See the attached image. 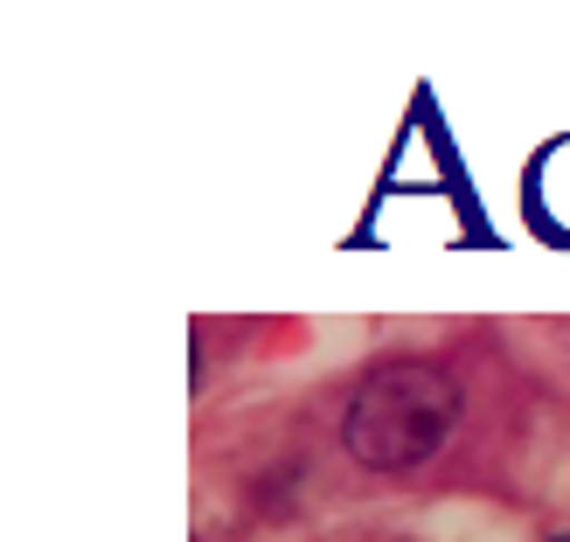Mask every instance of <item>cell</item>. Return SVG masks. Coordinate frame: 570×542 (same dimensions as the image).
I'll return each instance as SVG.
<instances>
[{"label":"cell","instance_id":"obj_1","mask_svg":"<svg viewBox=\"0 0 570 542\" xmlns=\"http://www.w3.org/2000/svg\"><path fill=\"white\" fill-rule=\"evenodd\" d=\"M460 411H466V396H460V376L445 362L396 355V362H376L355 383L348 411H341V445L368 473H411L452 438Z\"/></svg>","mask_w":570,"mask_h":542},{"label":"cell","instance_id":"obj_2","mask_svg":"<svg viewBox=\"0 0 570 542\" xmlns=\"http://www.w3.org/2000/svg\"><path fill=\"white\" fill-rule=\"evenodd\" d=\"M550 542H570V535H550Z\"/></svg>","mask_w":570,"mask_h":542}]
</instances>
